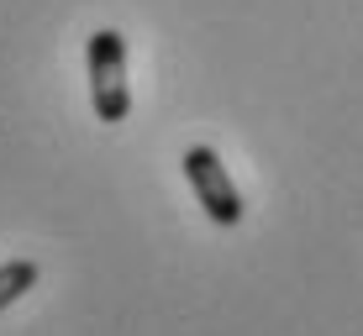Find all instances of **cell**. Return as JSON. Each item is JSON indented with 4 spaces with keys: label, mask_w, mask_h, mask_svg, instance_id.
<instances>
[{
    "label": "cell",
    "mask_w": 363,
    "mask_h": 336,
    "mask_svg": "<svg viewBox=\"0 0 363 336\" xmlns=\"http://www.w3.org/2000/svg\"><path fill=\"white\" fill-rule=\"evenodd\" d=\"M90 100H95V121H127L132 110V90H127V42L121 32L100 27L90 37Z\"/></svg>",
    "instance_id": "1"
},
{
    "label": "cell",
    "mask_w": 363,
    "mask_h": 336,
    "mask_svg": "<svg viewBox=\"0 0 363 336\" xmlns=\"http://www.w3.org/2000/svg\"><path fill=\"white\" fill-rule=\"evenodd\" d=\"M184 179H190L200 210H206L216 226H237L242 221V195L227 179V163L216 158V147H190L184 153Z\"/></svg>",
    "instance_id": "2"
},
{
    "label": "cell",
    "mask_w": 363,
    "mask_h": 336,
    "mask_svg": "<svg viewBox=\"0 0 363 336\" xmlns=\"http://www.w3.org/2000/svg\"><path fill=\"white\" fill-rule=\"evenodd\" d=\"M37 273H43V268H37L32 257H16V263L0 268V310H6L11 300H21V294H27L32 284H37Z\"/></svg>",
    "instance_id": "3"
}]
</instances>
